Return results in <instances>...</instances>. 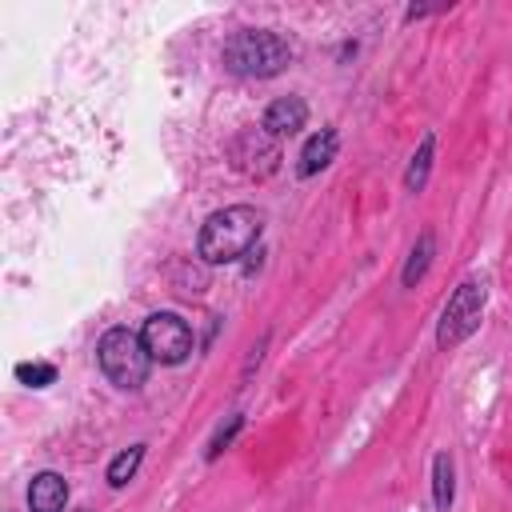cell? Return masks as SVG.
Instances as JSON below:
<instances>
[{"label": "cell", "instance_id": "obj_1", "mask_svg": "<svg viewBox=\"0 0 512 512\" xmlns=\"http://www.w3.org/2000/svg\"><path fill=\"white\" fill-rule=\"evenodd\" d=\"M260 236H264V212L252 204H228L200 224L196 256L204 264H236L260 244Z\"/></svg>", "mask_w": 512, "mask_h": 512}, {"label": "cell", "instance_id": "obj_2", "mask_svg": "<svg viewBox=\"0 0 512 512\" xmlns=\"http://www.w3.org/2000/svg\"><path fill=\"white\" fill-rule=\"evenodd\" d=\"M220 64L232 76L268 80V76H280L292 64V44L272 28H236L220 44Z\"/></svg>", "mask_w": 512, "mask_h": 512}, {"label": "cell", "instance_id": "obj_3", "mask_svg": "<svg viewBox=\"0 0 512 512\" xmlns=\"http://www.w3.org/2000/svg\"><path fill=\"white\" fill-rule=\"evenodd\" d=\"M96 364L108 376V384H116L120 392H140L152 372V356H148L140 332L120 328V324L96 340Z\"/></svg>", "mask_w": 512, "mask_h": 512}, {"label": "cell", "instance_id": "obj_4", "mask_svg": "<svg viewBox=\"0 0 512 512\" xmlns=\"http://www.w3.org/2000/svg\"><path fill=\"white\" fill-rule=\"evenodd\" d=\"M484 300H488V292H484L480 280H460V284H456V292L448 296V304H444V312H440V324H436V344H440L444 352H452L456 344H464V340L480 328V320H484Z\"/></svg>", "mask_w": 512, "mask_h": 512}, {"label": "cell", "instance_id": "obj_5", "mask_svg": "<svg viewBox=\"0 0 512 512\" xmlns=\"http://www.w3.org/2000/svg\"><path fill=\"white\" fill-rule=\"evenodd\" d=\"M140 340L152 364H184L192 356V328L176 312H152L140 324Z\"/></svg>", "mask_w": 512, "mask_h": 512}, {"label": "cell", "instance_id": "obj_6", "mask_svg": "<svg viewBox=\"0 0 512 512\" xmlns=\"http://www.w3.org/2000/svg\"><path fill=\"white\" fill-rule=\"evenodd\" d=\"M228 156H232V164H236L240 172H248V176H268V172H276V164H280L276 136H268L264 128L240 132V136L232 140Z\"/></svg>", "mask_w": 512, "mask_h": 512}, {"label": "cell", "instance_id": "obj_7", "mask_svg": "<svg viewBox=\"0 0 512 512\" xmlns=\"http://www.w3.org/2000/svg\"><path fill=\"white\" fill-rule=\"evenodd\" d=\"M308 124V104L300 100V96H280V100H272L268 108H264V120H260V128L268 132V136H296L300 128Z\"/></svg>", "mask_w": 512, "mask_h": 512}, {"label": "cell", "instance_id": "obj_8", "mask_svg": "<svg viewBox=\"0 0 512 512\" xmlns=\"http://www.w3.org/2000/svg\"><path fill=\"white\" fill-rule=\"evenodd\" d=\"M336 152H340V132H336V128H320V132H312V136L304 140L300 160H296V172L308 180V176L324 172V168L336 160Z\"/></svg>", "mask_w": 512, "mask_h": 512}, {"label": "cell", "instance_id": "obj_9", "mask_svg": "<svg viewBox=\"0 0 512 512\" xmlns=\"http://www.w3.org/2000/svg\"><path fill=\"white\" fill-rule=\"evenodd\" d=\"M68 480L60 472H36L28 484V512H64Z\"/></svg>", "mask_w": 512, "mask_h": 512}, {"label": "cell", "instance_id": "obj_10", "mask_svg": "<svg viewBox=\"0 0 512 512\" xmlns=\"http://www.w3.org/2000/svg\"><path fill=\"white\" fill-rule=\"evenodd\" d=\"M432 160H436V132H424L420 144H416V152H412V160H408V168H404V192L420 196L428 188Z\"/></svg>", "mask_w": 512, "mask_h": 512}, {"label": "cell", "instance_id": "obj_11", "mask_svg": "<svg viewBox=\"0 0 512 512\" xmlns=\"http://www.w3.org/2000/svg\"><path fill=\"white\" fill-rule=\"evenodd\" d=\"M432 256H436V232H432V228H424V232L416 236V244H412V252H408V260H404V272H400V284H404V288H416V284L424 280V272H428V264H432Z\"/></svg>", "mask_w": 512, "mask_h": 512}, {"label": "cell", "instance_id": "obj_12", "mask_svg": "<svg viewBox=\"0 0 512 512\" xmlns=\"http://www.w3.org/2000/svg\"><path fill=\"white\" fill-rule=\"evenodd\" d=\"M452 500H456V468L448 452H436L432 456V504L436 512H448Z\"/></svg>", "mask_w": 512, "mask_h": 512}, {"label": "cell", "instance_id": "obj_13", "mask_svg": "<svg viewBox=\"0 0 512 512\" xmlns=\"http://www.w3.org/2000/svg\"><path fill=\"white\" fill-rule=\"evenodd\" d=\"M140 460H144V444H132V448L116 452V456H112V464H108V484H112V488H124V484L136 476Z\"/></svg>", "mask_w": 512, "mask_h": 512}, {"label": "cell", "instance_id": "obj_14", "mask_svg": "<svg viewBox=\"0 0 512 512\" xmlns=\"http://www.w3.org/2000/svg\"><path fill=\"white\" fill-rule=\"evenodd\" d=\"M240 428H244V412H232V416L212 432V440H208V448H204V460H216V456L240 436Z\"/></svg>", "mask_w": 512, "mask_h": 512}, {"label": "cell", "instance_id": "obj_15", "mask_svg": "<svg viewBox=\"0 0 512 512\" xmlns=\"http://www.w3.org/2000/svg\"><path fill=\"white\" fill-rule=\"evenodd\" d=\"M16 380L28 384V388H48L56 380V364H48V360H24V364H16Z\"/></svg>", "mask_w": 512, "mask_h": 512}, {"label": "cell", "instance_id": "obj_16", "mask_svg": "<svg viewBox=\"0 0 512 512\" xmlns=\"http://www.w3.org/2000/svg\"><path fill=\"white\" fill-rule=\"evenodd\" d=\"M176 292H180V296H200V292H204V272L192 268L184 280H176Z\"/></svg>", "mask_w": 512, "mask_h": 512}]
</instances>
